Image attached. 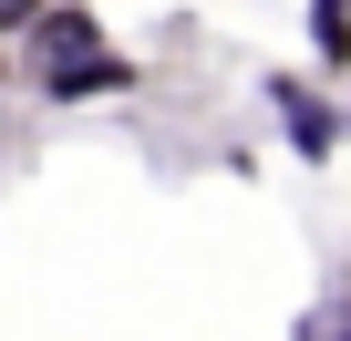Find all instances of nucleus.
I'll return each instance as SVG.
<instances>
[{
    "mask_svg": "<svg viewBox=\"0 0 351 341\" xmlns=\"http://www.w3.org/2000/svg\"><path fill=\"white\" fill-rule=\"evenodd\" d=\"M300 341H351V300H330V310H310V320H300Z\"/></svg>",
    "mask_w": 351,
    "mask_h": 341,
    "instance_id": "5",
    "label": "nucleus"
},
{
    "mask_svg": "<svg viewBox=\"0 0 351 341\" xmlns=\"http://www.w3.org/2000/svg\"><path fill=\"white\" fill-rule=\"evenodd\" d=\"M258 93H269L279 145H289L300 165H330V155H341V104H330V83H310V73H269Z\"/></svg>",
    "mask_w": 351,
    "mask_h": 341,
    "instance_id": "1",
    "label": "nucleus"
},
{
    "mask_svg": "<svg viewBox=\"0 0 351 341\" xmlns=\"http://www.w3.org/2000/svg\"><path fill=\"white\" fill-rule=\"evenodd\" d=\"M104 42H114V32H104L93 0H42L32 32H21V73H42V62H83V52H104Z\"/></svg>",
    "mask_w": 351,
    "mask_h": 341,
    "instance_id": "2",
    "label": "nucleus"
},
{
    "mask_svg": "<svg viewBox=\"0 0 351 341\" xmlns=\"http://www.w3.org/2000/svg\"><path fill=\"white\" fill-rule=\"evenodd\" d=\"M134 83H145V62H134V52H114V42H104V52H83V62H42V73H32V93H42V104H104V93H134Z\"/></svg>",
    "mask_w": 351,
    "mask_h": 341,
    "instance_id": "3",
    "label": "nucleus"
},
{
    "mask_svg": "<svg viewBox=\"0 0 351 341\" xmlns=\"http://www.w3.org/2000/svg\"><path fill=\"white\" fill-rule=\"evenodd\" d=\"M32 11H42V0H0V42H21V32H32Z\"/></svg>",
    "mask_w": 351,
    "mask_h": 341,
    "instance_id": "6",
    "label": "nucleus"
},
{
    "mask_svg": "<svg viewBox=\"0 0 351 341\" xmlns=\"http://www.w3.org/2000/svg\"><path fill=\"white\" fill-rule=\"evenodd\" d=\"M0 83H11V42H0Z\"/></svg>",
    "mask_w": 351,
    "mask_h": 341,
    "instance_id": "7",
    "label": "nucleus"
},
{
    "mask_svg": "<svg viewBox=\"0 0 351 341\" xmlns=\"http://www.w3.org/2000/svg\"><path fill=\"white\" fill-rule=\"evenodd\" d=\"M310 62H320V83L351 73V0H310Z\"/></svg>",
    "mask_w": 351,
    "mask_h": 341,
    "instance_id": "4",
    "label": "nucleus"
}]
</instances>
